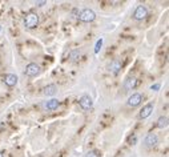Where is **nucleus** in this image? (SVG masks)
I'll return each mask as SVG.
<instances>
[{
  "mask_svg": "<svg viewBox=\"0 0 169 157\" xmlns=\"http://www.w3.org/2000/svg\"><path fill=\"white\" fill-rule=\"evenodd\" d=\"M79 17H80V20L84 21V23H92L93 20L96 19V13H95V11L87 8V9H83V11L80 12Z\"/></svg>",
  "mask_w": 169,
  "mask_h": 157,
  "instance_id": "obj_1",
  "label": "nucleus"
},
{
  "mask_svg": "<svg viewBox=\"0 0 169 157\" xmlns=\"http://www.w3.org/2000/svg\"><path fill=\"white\" fill-rule=\"evenodd\" d=\"M39 24V16L36 13H28L24 19V25L27 28H36Z\"/></svg>",
  "mask_w": 169,
  "mask_h": 157,
  "instance_id": "obj_2",
  "label": "nucleus"
},
{
  "mask_svg": "<svg viewBox=\"0 0 169 157\" xmlns=\"http://www.w3.org/2000/svg\"><path fill=\"white\" fill-rule=\"evenodd\" d=\"M40 71H41V69H40V67H39L36 63H29V64L25 67L24 73L29 77H33V76H37L39 73H40Z\"/></svg>",
  "mask_w": 169,
  "mask_h": 157,
  "instance_id": "obj_3",
  "label": "nucleus"
},
{
  "mask_svg": "<svg viewBox=\"0 0 169 157\" xmlns=\"http://www.w3.org/2000/svg\"><path fill=\"white\" fill-rule=\"evenodd\" d=\"M148 16V8L145 5H138L133 12V19L135 20H144Z\"/></svg>",
  "mask_w": 169,
  "mask_h": 157,
  "instance_id": "obj_4",
  "label": "nucleus"
},
{
  "mask_svg": "<svg viewBox=\"0 0 169 157\" xmlns=\"http://www.w3.org/2000/svg\"><path fill=\"white\" fill-rule=\"evenodd\" d=\"M93 105V100L92 97L89 95H84L83 97L80 99V107L81 109H84V111H88V109H91Z\"/></svg>",
  "mask_w": 169,
  "mask_h": 157,
  "instance_id": "obj_5",
  "label": "nucleus"
},
{
  "mask_svg": "<svg viewBox=\"0 0 169 157\" xmlns=\"http://www.w3.org/2000/svg\"><path fill=\"white\" fill-rule=\"evenodd\" d=\"M141 101H142V96L140 95V93H133V95L128 99L127 104H128V107L135 108V107H138V105L141 104Z\"/></svg>",
  "mask_w": 169,
  "mask_h": 157,
  "instance_id": "obj_6",
  "label": "nucleus"
},
{
  "mask_svg": "<svg viewBox=\"0 0 169 157\" xmlns=\"http://www.w3.org/2000/svg\"><path fill=\"white\" fill-rule=\"evenodd\" d=\"M153 108H154V104L153 103L146 104L145 107H142V109L140 111V113H138V117H140L141 120L146 119V117H149L150 113H152V111H153Z\"/></svg>",
  "mask_w": 169,
  "mask_h": 157,
  "instance_id": "obj_7",
  "label": "nucleus"
},
{
  "mask_svg": "<svg viewBox=\"0 0 169 157\" xmlns=\"http://www.w3.org/2000/svg\"><path fill=\"white\" fill-rule=\"evenodd\" d=\"M157 142H158V138H157V136H156L154 133H149L145 137V140H144V144H145V146H149V148L154 146L156 144H157Z\"/></svg>",
  "mask_w": 169,
  "mask_h": 157,
  "instance_id": "obj_8",
  "label": "nucleus"
},
{
  "mask_svg": "<svg viewBox=\"0 0 169 157\" xmlns=\"http://www.w3.org/2000/svg\"><path fill=\"white\" fill-rule=\"evenodd\" d=\"M136 87H137V79L136 77H128L127 80H125V83H124V88H125V91H131V89H135Z\"/></svg>",
  "mask_w": 169,
  "mask_h": 157,
  "instance_id": "obj_9",
  "label": "nucleus"
},
{
  "mask_svg": "<svg viewBox=\"0 0 169 157\" xmlns=\"http://www.w3.org/2000/svg\"><path fill=\"white\" fill-rule=\"evenodd\" d=\"M4 83H5L7 87H15L17 84V76L13 75V73H9V75L4 77Z\"/></svg>",
  "mask_w": 169,
  "mask_h": 157,
  "instance_id": "obj_10",
  "label": "nucleus"
},
{
  "mask_svg": "<svg viewBox=\"0 0 169 157\" xmlns=\"http://www.w3.org/2000/svg\"><path fill=\"white\" fill-rule=\"evenodd\" d=\"M109 71H111L113 75H117V73L121 71V61H120V60H113V61L109 64Z\"/></svg>",
  "mask_w": 169,
  "mask_h": 157,
  "instance_id": "obj_11",
  "label": "nucleus"
},
{
  "mask_svg": "<svg viewBox=\"0 0 169 157\" xmlns=\"http://www.w3.org/2000/svg\"><path fill=\"white\" fill-rule=\"evenodd\" d=\"M57 92V87L55 84H49V85H47L45 88H44V91H43V93L47 96H53L55 93Z\"/></svg>",
  "mask_w": 169,
  "mask_h": 157,
  "instance_id": "obj_12",
  "label": "nucleus"
},
{
  "mask_svg": "<svg viewBox=\"0 0 169 157\" xmlns=\"http://www.w3.org/2000/svg\"><path fill=\"white\" fill-rule=\"evenodd\" d=\"M59 100L57 99H51L48 103L45 104V108L48 109V111H55V109H57L59 107Z\"/></svg>",
  "mask_w": 169,
  "mask_h": 157,
  "instance_id": "obj_13",
  "label": "nucleus"
},
{
  "mask_svg": "<svg viewBox=\"0 0 169 157\" xmlns=\"http://www.w3.org/2000/svg\"><path fill=\"white\" fill-rule=\"evenodd\" d=\"M157 126H158V128H161V129L166 128V126H168V117H165V116H161V117H158V120H157Z\"/></svg>",
  "mask_w": 169,
  "mask_h": 157,
  "instance_id": "obj_14",
  "label": "nucleus"
},
{
  "mask_svg": "<svg viewBox=\"0 0 169 157\" xmlns=\"http://www.w3.org/2000/svg\"><path fill=\"white\" fill-rule=\"evenodd\" d=\"M101 45H103V39H99L96 41V45H95V53H99V52H100Z\"/></svg>",
  "mask_w": 169,
  "mask_h": 157,
  "instance_id": "obj_15",
  "label": "nucleus"
},
{
  "mask_svg": "<svg viewBox=\"0 0 169 157\" xmlns=\"http://www.w3.org/2000/svg\"><path fill=\"white\" fill-rule=\"evenodd\" d=\"M79 56H80V51H79V49L73 51L72 55H71V60H72V61H76L77 59H79Z\"/></svg>",
  "mask_w": 169,
  "mask_h": 157,
  "instance_id": "obj_16",
  "label": "nucleus"
},
{
  "mask_svg": "<svg viewBox=\"0 0 169 157\" xmlns=\"http://www.w3.org/2000/svg\"><path fill=\"white\" fill-rule=\"evenodd\" d=\"M85 157H100V153H99L97 150H91V152L87 153V156Z\"/></svg>",
  "mask_w": 169,
  "mask_h": 157,
  "instance_id": "obj_17",
  "label": "nucleus"
},
{
  "mask_svg": "<svg viewBox=\"0 0 169 157\" xmlns=\"http://www.w3.org/2000/svg\"><path fill=\"white\" fill-rule=\"evenodd\" d=\"M158 88H160V84H154V85H152V87H150V89H152V91H158Z\"/></svg>",
  "mask_w": 169,
  "mask_h": 157,
  "instance_id": "obj_18",
  "label": "nucleus"
},
{
  "mask_svg": "<svg viewBox=\"0 0 169 157\" xmlns=\"http://www.w3.org/2000/svg\"><path fill=\"white\" fill-rule=\"evenodd\" d=\"M45 4V1H40V3H37V5H44Z\"/></svg>",
  "mask_w": 169,
  "mask_h": 157,
  "instance_id": "obj_19",
  "label": "nucleus"
},
{
  "mask_svg": "<svg viewBox=\"0 0 169 157\" xmlns=\"http://www.w3.org/2000/svg\"><path fill=\"white\" fill-rule=\"evenodd\" d=\"M0 157H4V154H3V153H1V152H0Z\"/></svg>",
  "mask_w": 169,
  "mask_h": 157,
  "instance_id": "obj_20",
  "label": "nucleus"
}]
</instances>
